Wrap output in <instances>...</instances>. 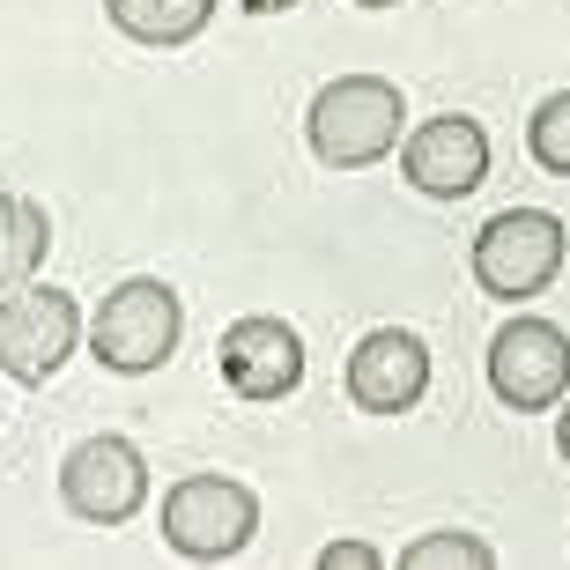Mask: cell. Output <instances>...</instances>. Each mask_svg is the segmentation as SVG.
Instances as JSON below:
<instances>
[{
	"instance_id": "1",
	"label": "cell",
	"mask_w": 570,
	"mask_h": 570,
	"mask_svg": "<svg viewBox=\"0 0 570 570\" xmlns=\"http://www.w3.org/2000/svg\"><path fill=\"white\" fill-rule=\"evenodd\" d=\"M401 82H385V75H341L312 97L304 111V134H312V156L326 170H371L379 156L401 148Z\"/></svg>"
},
{
	"instance_id": "2",
	"label": "cell",
	"mask_w": 570,
	"mask_h": 570,
	"mask_svg": "<svg viewBox=\"0 0 570 570\" xmlns=\"http://www.w3.org/2000/svg\"><path fill=\"white\" fill-rule=\"evenodd\" d=\"M178 334H186V304L156 275L119 282V289L97 304V318H89V348H97V363L119 371V379H141V371L170 363Z\"/></svg>"
},
{
	"instance_id": "3",
	"label": "cell",
	"mask_w": 570,
	"mask_h": 570,
	"mask_svg": "<svg viewBox=\"0 0 570 570\" xmlns=\"http://www.w3.org/2000/svg\"><path fill=\"white\" fill-rule=\"evenodd\" d=\"M570 259V237L549 208H504L474 230V282L497 304H527L541 296Z\"/></svg>"
},
{
	"instance_id": "4",
	"label": "cell",
	"mask_w": 570,
	"mask_h": 570,
	"mask_svg": "<svg viewBox=\"0 0 570 570\" xmlns=\"http://www.w3.org/2000/svg\"><path fill=\"white\" fill-rule=\"evenodd\" d=\"M259 533V497L230 474H186L164 489V541L186 563H230Z\"/></svg>"
},
{
	"instance_id": "5",
	"label": "cell",
	"mask_w": 570,
	"mask_h": 570,
	"mask_svg": "<svg viewBox=\"0 0 570 570\" xmlns=\"http://www.w3.org/2000/svg\"><path fill=\"white\" fill-rule=\"evenodd\" d=\"M489 393L519 415H541V407H563L570 393V334L556 318H504L497 341H489Z\"/></svg>"
},
{
	"instance_id": "6",
	"label": "cell",
	"mask_w": 570,
	"mask_h": 570,
	"mask_svg": "<svg viewBox=\"0 0 570 570\" xmlns=\"http://www.w3.org/2000/svg\"><path fill=\"white\" fill-rule=\"evenodd\" d=\"M75 341H82V304L67 289H8L0 296V371L16 385H45L52 371H60L67 356H75Z\"/></svg>"
},
{
	"instance_id": "7",
	"label": "cell",
	"mask_w": 570,
	"mask_h": 570,
	"mask_svg": "<svg viewBox=\"0 0 570 570\" xmlns=\"http://www.w3.org/2000/svg\"><path fill=\"white\" fill-rule=\"evenodd\" d=\"M60 504L89 527H127L134 511L148 504V460L134 438H82L60 460Z\"/></svg>"
},
{
	"instance_id": "8",
	"label": "cell",
	"mask_w": 570,
	"mask_h": 570,
	"mask_svg": "<svg viewBox=\"0 0 570 570\" xmlns=\"http://www.w3.org/2000/svg\"><path fill=\"white\" fill-rule=\"evenodd\" d=\"M215 363H223V385L237 401H282L304 385V341H296L289 318H230L223 341H215Z\"/></svg>"
},
{
	"instance_id": "9",
	"label": "cell",
	"mask_w": 570,
	"mask_h": 570,
	"mask_svg": "<svg viewBox=\"0 0 570 570\" xmlns=\"http://www.w3.org/2000/svg\"><path fill=\"white\" fill-rule=\"evenodd\" d=\"M401 170H407V186L430 193V200H466V193L489 178V134H482V119H466V111L423 119V127L401 141Z\"/></svg>"
},
{
	"instance_id": "10",
	"label": "cell",
	"mask_w": 570,
	"mask_h": 570,
	"mask_svg": "<svg viewBox=\"0 0 570 570\" xmlns=\"http://www.w3.org/2000/svg\"><path fill=\"white\" fill-rule=\"evenodd\" d=\"M430 393V348L407 326H371L348 356V401L363 415H407Z\"/></svg>"
},
{
	"instance_id": "11",
	"label": "cell",
	"mask_w": 570,
	"mask_h": 570,
	"mask_svg": "<svg viewBox=\"0 0 570 570\" xmlns=\"http://www.w3.org/2000/svg\"><path fill=\"white\" fill-rule=\"evenodd\" d=\"M45 245H52V223L30 193H8L0 186V296L22 289V282L45 267Z\"/></svg>"
},
{
	"instance_id": "12",
	"label": "cell",
	"mask_w": 570,
	"mask_h": 570,
	"mask_svg": "<svg viewBox=\"0 0 570 570\" xmlns=\"http://www.w3.org/2000/svg\"><path fill=\"white\" fill-rule=\"evenodd\" d=\"M111 30H127L134 45H193L208 30L215 0H105Z\"/></svg>"
},
{
	"instance_id": "13",
	"label": "cell",
	"mask_w": 570,
	"mask_h": 570,
	"mask_svg": "<svg viewBox=\"0 0 570 570\" xmlns=\"http://www.w3.org/2000/svg\"><path fill=\"white\" fill-rule=\"evenodd\" d=\"M527 156L549 178H570V89H556V97H541L527 119Z\"/></svg>"
},
{
	"instance_id": "14",
	"label": "cell",
	"mask_w": 570,
	"mask_h": 570,
	"mask_svg": "<svg viewBox=\"0 0 570 570\" xmlns=\"http://www.w3.org/2000/svg\"><path fill=\"white\" fill-rule=\"evenodd\" d=\"M497 549L482 533H423L415 549H401V570H489Z\"/></svg>"
},
{
	"instance_id": "15",
	"label": "cell",
	"mask_w": 570,
	"mask_h": 570,
	"mask_svg": "<svg viewBox=\"0 0 570 570\" xmlns=\"http://www.w3.org/2000/svg\"><path fill=\"white\" fill-rule=\"evenodd\" d=\"M318 570H385V556L371 541H334V549H318Z\"/></svg>"
},
{
	"instance_id": "16",
	"label": "cell",
	"mask_w": 570,
	"mask_h": 570,
	"mask_svg": "<svg viewBox=\"0 0 570 570\" xmlns=\"http://www.w3.org/2000/svg\"><path fill=\"white\" fill-rule=\"evenodd\" d=\"M556 452H563V466H570V401H563V415H556Z\"/></svg>"
},
{
	"instance_id": "17",
	"label": "cell",
	"mask_w": 570,
	"mask_h": 570,
	"mask_svg": "<svg viewBox=\"0 0 570 570\" xmlns=\"http://www.w3.org/2000/svg\"><path fill=\"white\" fill-rule=\"evenodd\" d=\"M253 16H282V8H296V0H245Z\"/></svg>"
},
{
	"instance_id": "18",
	"label": "cell",
	"mask_w": 570,
	"mask_h": 570,
	"mask_svg": "<svg viewBox=\"0 0 570 570\" xmlns=\"http://www.w3.org/2000/svg\"><path fill=\"white\" fill-rule=\"evenodd\" d=\"M356 8H401V0H356Z\"/></svg>"
}]
</instances>
